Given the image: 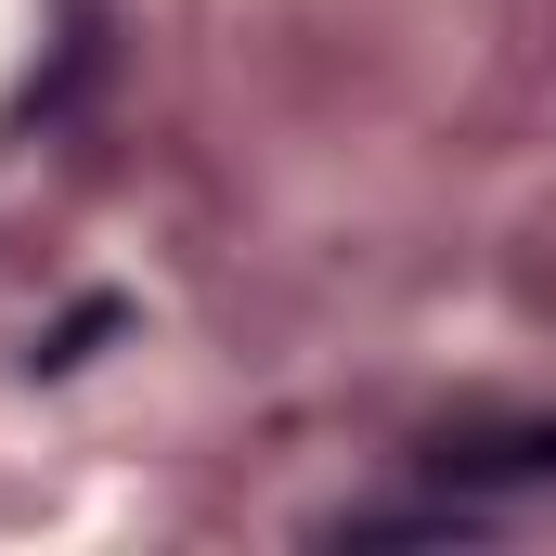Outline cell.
<instances>
[{
	"instance_id": "obj_1",
	"label": "cell",
	"mask_w": 556,
	"mask_h": 556,
	"mask_svg": "<svg viewBox=\"0 0 556 556\" xmlns=\"http://www.w3.org/2000/svg\"><path fill=\"white\" fill-rule=\"evenodd\" d=\"M440 479H556V427H505V440H453L440 453Z\"/></svg>"
}]
</instances>
